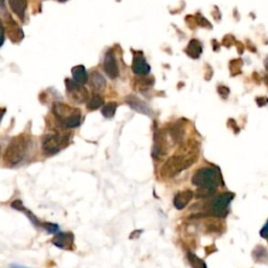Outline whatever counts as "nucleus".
<instances>
[{"mask_svg": "<svg viewBox=\"0 0 268 268\" xmlns=\"http://www.w3.org/2000/svg\"><path fill=\"white\" fill-rule=\"evenodd\" d=\"M192 183L198 188L196 197L209 198L215 194L218 187L222 186L223 180L221 172L218 168L206 167L195 172Z\"/></svg>", "mask_w": 268, "mask_h": 268, "instance_id": "obj_1", "label": "nucleus"}, {"mask_svg": "<svg viewBox=\"0 0 268 268\" xmlns=\"http://www.w3.org/2000/svg\"><path fill=\"white\" fill-rule=\"evenodd\" d=\"M198 157V151L194 147L188 148L181 153L175 154L174 156L169 158L161 168V175L163 177H174L181 171L191 167Z\"/></svg>", "mask_w": 268, "mask_h": 268, "instance_id": "obj_2", "label": "nucleus"}, {"mask_svg": "<svg viewBox=\"0 0 268 268\" xmlns=\"http://www.w3.org/2000/svg\"><path fill=\"white\" fill-rule=\"evenodd\" d=\"M31 138L28 134L22 133L15 136L8 144L5 153L3 155V160L5 165L15 167L25 158L30 148Z\"/></svg>", "mask_w": 268, "mask_h": 268, "instance_id": "obj_3", "label": "nucleus"}, {"mask_svg": "<svg viewBox=\"0 0 268 268\" xmlns=\"http://www.w3.org/2000/svg\"><path fill=\"white\" fill-rule=\"evenodd\" d=\"M53 112L58 122L64 128H76L81 124V111L64 103H55Z\"/></svg>", "mask_w": 268, "mask_h": 268, "instance_id": "obj_4", "label": "nucleus"}, {"mask_svg": "<svg viewBox=\"0 0 268 268\" xmlns=\"http://www.w3.org/2000/svg\"><path fill=\"white\" fill-rule=\"evenodd\" d=\"M234 196L235 195L230 192H226L214 197L212 200L206 203L203 215L218 218L226 217L229 213V207Z\"/></svg>", "mask_w": 268, "mask_h": 268, "instance_id": "obj_5", "label": "nucleus"}, {"mask_svg": "<svg viewBox=\"0 0 268 268\" xmlns=\"http://www.w3.org/2000/svg\"><path fill=\"white\" fill-rule=\"evenodd\" d=\"M11 206L13 209H15L16 211L22 212L27 217L31 220V222L33 223L34 227L36 228H40L42 230H44L47 234H56V232L59 231V226L56 223H50V222H42L40 221L36 215H34V213H32L29 209H27L23 205V203L21 202V200H15L13 201V203L11 204Z\"/></svg>", "mask_w": 268, "mask_h": 268, "instance_id": "obj_6", "label": "nucleus"}, {"mask_svg": "<svg viewBox=\"0 0 268 268\" xmlns=\"http://www.w3.org/2000/svg\"><path fill=\"white\" fill-rule=\"evenodd\" d=\"M68 136L66 134L53 133L43 137L42 149L47 155H54L67 145Z\"/></svg>", "mask_w": 268, "mask_h": 268, "instance_id": "obj_7", "label": "nucleus"}, {"mask_svg": "<svg viewBox=\"0 0 268 268\" xmlns=\"http://www.w3.org/2000/svg\"><path fill=\"white\" fill-rule=\"evenodd\" d=\"M66 93L72 102L75 104H84L88 101L89 93L83 85L77 84L72 79L65 80Z\"/></svg>", "mask_w": 268, "mask_h": 268, "instance_id": "obj_8", "label": "nucleus"}, {"mask_svg": "<svg viewBox=\"0 0 268 268\" xmlns=\"http://www.w3.org/2000/svg\"><path fill=\"white\" fill-rule=\"evenodd\" d=\"M51 243L60 249L73 250L75 243V236L71 231L68 232L58 231L55 234L54 238L51 239Z\"/></svg>", "mask_w": 268, "mask_h": 268, "instance_id": "obj_9", "label": "nucleus"}, {"mask_svg": "<svg viewBox=\"0 0 268 268\" xmlns=\"http://www.w3.org/2000/svg\"><path fill=\"white\" fill-rule=\"evenodd\" d=\"M104 71L111 79H116L118 77V65L115 55L112 50H108L104 59Z\"/></svg>", "mask_w": 268, "mask_h": 268, "instance_id": "obj_10", "label": "nucleus"}, {"mask_svg": "<svg viewBox=\"0 0 268 268\" xmlns=\"http://www.w3.org/2000/svg\"><path fill=\"white\" fill-rule=\"evenodd\" d=\"M132 71L138 76H147L150 72V66L142 55H135L133 58Z\"/></svg>", "mask_w": 268, "mask_h": 268, "instance_id": "obj_11", "label": "nucleus"}, {"mask_svg": "<svg viewBox=\"0 0 268 268\" xmlns=\"http://www.w3.org/2000/svg\"><path fill=\"white\" fill-rule=\"evenodd\" d=\"M7 1L12 12L23 21L28 8V0H7Z\"/></svg>", "mask_w": 268, "mask_h": 268, "instance_id": "obj_12", "label": "nucleus"}, {"mask_svg": "<svg viewBox=\"0 0 268 268\" xmlns=\"http://www.w3.org/2000/svg\"><path fill=\"white\" fill-rule=\"evenodd\" d=\"M192 199H193V192L190 191V190H187V191L177 193L174 197V201H173V203H174V206L177 210H183Z\"/></svg>", "mask_w": 268, "mask_h": 268, "instance_id": "obj_13", "label": "nucleus"}, {"mask_svg": "<svg viewBox=\"0 0 268 268\" xmlns=\"http://www.w3.org/2000/svg\"><path fill=\"white\" fill-rule=\"evenodd\" d=\"M91 87L96 91H102L106 87V80L99 72H92L89 77Z\"/></svg>", "mask_w": 268, "mask_h": 268, "instance_id": "obj_14", "label": "nucleus"}, {"mask_svg": "<svg viewBox=\"0 0 268 268\" xmlns=\"http://www.w3.org/2000/svg\"><path fill=\"white\" fill-rule=\"evenodd\" d=\"M73 80L77 84L84 85L88 81V75L86 72V68L83 65H77L72 69Z\"/></svg>", "mask_w": 268, "mask_h": 268, "instance_id": "obj_15", "label": "nucleus"}, {"mask_svg": "<svg viewBox=\"0 0 268 268\" xmlns=\"http://www.w3.org/2000/svg\"><path fill=\"white\" fill-rule=\"evenodd\" d=\"M186 53L190 56V57H192L194 59H197V58H199L201 53H202V47H201V44H200V42L198 41V40H191V42L189 43V45L186 49Z\"/></svg>", "mask_w": 268, "mask_h": 268, "instance_id": "obj_16", "label": "nucleus"}, {"mask_svg": "<svg viewBox=\"0 0 268 268\" xmlns=\"http://www.w3.org/2000/svg\"><path fill=\"white\" fill-rule=\"evenodd\" d=\"M127 102H128L129 105H130L136 111L142 112V114H144V115H149L150 110H149L148 106H147L146 104L143 103L141 100H138L137 98H135L133 96H130V97L127 98Z\"/></svg>", "mask_w": 268, "mask_h": 268, "instance_id": "obj_17", "label": "nucleus"}, {"mask_svg": "<svg viewBox=\"0 0 268 268\" xmlns=\"http://www.w3.org/2000/svg\"><path fill=\"white\" fill-rule=\"evenodd\" d=\"M188 257V261L193 268H206V264L203 260L199 257H197L196 255L192 254V253H188L187 254Z\"/></svg>", "mask_w": 268, "mask_h": 268, "instance_id": "obj_18", "label": "nucleus"}, {"mask_svg": "<svg viewBox=\"0 0 268 268\" xmlns=\"http://www.w3.org/2000/svg\"><path fill=\"white\" fill-rule=\"evenodd\" d=\"M104 104V99L100 96V94L96 93L93 94L92 98L87 103V109L88 110H97L99 109Z\"/></svg>", "mask_w": 268, "mask_h": 268, "instance_id": "obj_19", "label": "nucleus"}, {"mask_svg": "<svg viewBox=\"0 0 268 268\" xmlns=\"http://www.w3.org/2000/svg\"><path fill=\"white\" fill-rule=\"evenodd\" d=\"M115 110H116V104L115 103H108V104H106V105H104V107L102 109V115L107 118H110L115 115Z\"/></svg>", "mask_w": 268, "mask_h": 268, "instance_id": "obj_20", "label": "nucleus"}, {"mask_svg": "<svg viewBox=\"0 0 268 268\" xmlns=\"http://www.w3.org/2000/svg\"><path fill=\"white\" fill-rule=\"evenodd\" d=\"M4 33H5L4 27L1 20H0V47H1L4 43Z\"/></svg>", "mask_w": 268, "mask_h": 268, "instance_id": "obj_21", "label": "nucleus"}, {"mask_svg": "<svg viewBox=\"0 0 268 268\" xmlns=\"http://www.w3.org/2000/svg\"><path fill=\"white\" fill-rule=\"evenodd\" d=\"M260 234H261V237H262V238H265L266 240H268V220H267L266 223L264 224V227L262 228Z\"/></svg>", "mask_w": 268, "mask_h": 268, "instance_id": "obj_22", "label": "nucleus"}, {"mask_svg": "<svg viewBox=\"0 0 268 268\" xmlns=\"http://www.w3.org/2000/svg\"><path fill=\"white\" fill-rule=\"evenodd\" d=\"M218 92L220 93V96H223L224 98H227L229 96L230 90L228 87H224V86H222V87L218 88Z\"/></svg>", "mask_w": 268, "mask_h": 268, "instance_id": "obj_23", "label": "nucleus"}, {"mask_svg": "<svg viewBox=\"0 0 268 268\" xmlns=\"http://www.w3.org/2000/svg\"><path fill=\"white\" fill-rule=\"evenodd\" d=\"M257 102H258V104H259V106H264L265 105V104H267L268 103V100L265 98H259V99H257Z\"/></svg>", "mask_w": 268, "mask_h": 268, "instance_id": "obj_24", "label": "nucleus"}, {"mask_svg": "<svg viewBox=\"0 0 268 268\" xmlns=\"http://www.w3.org/2000/svg\"><path fill=\"white\" fill-rule=\"evenodd\" d=\"M5 108H0V123H1V120H2V117H3V115H4V114H5Z\"/></svg>", "mask_w": 268, "mask_h": 268, "instance_id": "obj_25", "label": "nucleus"}, {"mask_svg": "<svg viewBox=\"0 0 268 268\" xmlns=\"http://www.w3.org/2000/svg\"><path fill=\"white\" fill-rule=\"evenodd\" d=\"M8 268H29V267H24V266L17 265V264H11L10 266H8Z\"/></svg>", "mask_w": 268, "mask_h": 268, "instance_id": "obj_26", "label": "nucleus"}, {"mask_svg": "<svg viewBox=\"0 0 268 268\" xmlns=\"http://www.w3.org/2000/svg\"><path fill=\"white\" fill-rule=\"evenodd\" d=\"M0 152H1V147H0Z\"/></svg>", "mask_w": 268, "mask_h": 268, "instance_id": "obj_27", "label": "nucleus"}]
</instances>
